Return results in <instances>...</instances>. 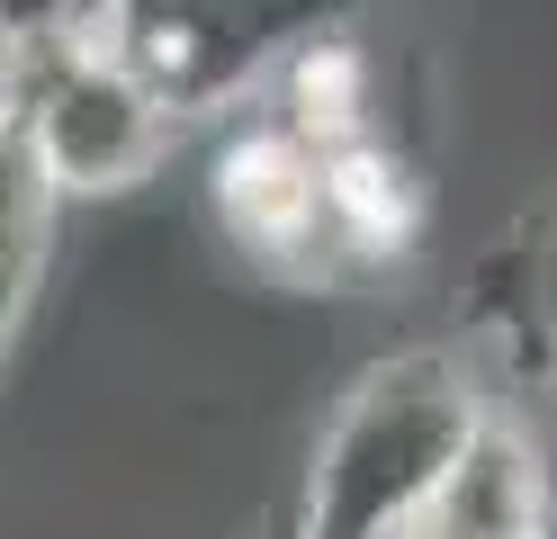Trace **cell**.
Here are the masks:
<instances>
[{
	"label": "cell",
	"mask_w": 557,
	"mask_h": 539,
	"mask_svg": "<svg viewBox=\"0 0 557 539\" xmlns=\"http://www.w3.org/2000/svg\"><path fill=\"white\" fill-rule=\"evenodd\" d=\"M207 207H216V234L278 287H315L324 270V154L306 135H288L270 108L243 99L216 162H207Z\"/></svg>",
	"instance_id": "3"
},
{
	"label": "cell",
	"mask_w": 557,
	"mask_h": 539,
	"mask_svg": "<svg viewBox=\"0 0 557 539\" xmlns=\"http://www.w3.org/2000/svg\"><path fill=\"white\" fill-rule=\"evenodd\" d=\"M0 118L18 126V144L37 154L46 189L63 207L135 198L145 180H162V162L181 154V135H189V118L109 46V36H63V46L18 54L10 82H0Z\"/></svg>",
	"instance_id": "2"
},
{
	"label": "cell",
	"mask_w": 557,
	"mask_h": 539,
	"mask_svg": "<svg viewBox=\"0 0 557 539\" xmlns=\"http://www.w3.org/2000/svg\"><path fill=\"white\" fill-rule=\"evenodd\" d=\"M548 539H557V530H548Z\"/></svg>",
	"instance_id": "9"
},
{
	"label": "cell",
	"mask_w": 557,
	"mask_h": 539,
	"mask_svg": "<svg viewBox=\"0 0 557 539\" xmlns=\"http://www.w3.org/2000/svg\"><path fill=\"white\" fill-rule=\"evenodd\" d=\"M99 10L109 0H0V46L37 54V46H63V36H99Z\"/></svg>",
	"instance_id": "6"
},
{
	"label": "cell",
	"mask_w": 557,
	"mask_h": 539,
	"mask_svg": "<svg viewBox=\"0 0 557 539\" xmlns=\"http://www.w3.org/2000/svg\"><path fill=\"white\" fill-rule=\"evenodd\" d=\"M423 513H441L468 539H548L557 530V467L540 450V431L512 422L504 405H485Z\"/></svg>",
	"instance_id": "4"
},
{
	"label": "cell",
	"mask_w": 557,
	"mask_h": 539,
	"mask_svg": "<svg viewBox=\"0 0 557 539\" xmlns=\"http://www.w3.org/2000/svg\"><path fill=\"white\" fill-rule=\"evenodd\" d=\"M54 234H63V198L46 189V171L18 144V126L0 118V378L27 351V323H37L46 270H54Z\"/></svg>",
	"instance_id": "5"
},
{
	"label": "cell",
	"mask_w": 557,
	"mask_h": 539,
	"mask_svg": "<svg viewBox=\"0 0 557 539\" xmlns=\"http://www.w3.org/2000/svg\"><path fill=\"white\" fill-rule=\"evenodd\" d=\"M243 539H297V522H288V503H278L270 522H252V530H243Z\"/></svg>",
	"instance_id": "8"
},
{
	"label": "cell",
	"mask_w": 557,
	"mask_h": 539,
	"mask_svg": "<svg viewBox=\"0 0 557 539\" xmlns=\"http://www.w3.org/2000/svg\"><path fill=\"white\" fill-rule=\"evenodd\" d=\"M531 387L557 395V216H531Z\"/></svg>",
	"instance_id": "7"
},
{
	"label": "cell",
	"mask_w": 557,
	"mask_h": 539,
	"mask_svg": "<svg viewBox=\"0 0 557 539\" xmlns=\"http://www.w3.org/2000/svg\"><path fill=\"white\" fill-rule=\"evenodd\" d=\"M485 405L495 395H485L468 351L413 342V351L369 359L315 422L306 477L288 494L297 539H396L432 503V486L449 477V458H459Z\"/></svg>",
	"instance_id": "1"
}]
</instances>
